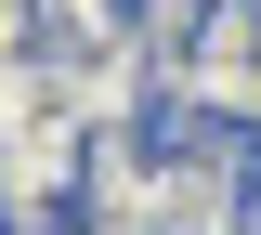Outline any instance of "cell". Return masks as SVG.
Wrapping results in <instances>:
<instances>
[{
	"label": "cell",
	"instance_id": "6da1fadb",
	"mask_svg": "<svg viewBox=\"0 0 261 235\" xmlns=\"http://www.w3.org/2000/svg\"><path fill=\"white\" fill-rule=\"evenodd\" d=\"M130 0H27V53L39 66H79V53H118Z\"/></svg>",
	"mask_w": 261,
	"mask_h": 235
},
{
	"label": "cell",
	"instance_id": "7a4b0ae2",
	"mask_svg": "<svg viewBox=\"0 0 261 235\" xmlns=\"http://www.w3.org/2000/svg\"><path fill=\"white\" fill-rule=\"evenodd\" d=\"M27 118H53V66H39V53H27V39H13V27H0V144H13V131H27Z\"/></svg>",
	"mask_w": 261,
	"mask_h": 235
},
{
	"label": "cell",
	"instance_id": "3957f363",
	"mask_svg": "<svg viewBox=\"0 0 261 235\" xmlns=\"http://www.w3.org/2000/svg\"><path fill=\"white\" fill-rule=\"evenodd\" d=\"M196 13H209V0H130V39H144V53H170Z\"/></svg>",
	"mask_w": 261,
	"mask_h": 235
},
{
	"label": "cell",
	"instance_id": "277c9868",
	"mask_svg": "<svg viewBox=\"0 0 261 235\" xmlns=\"http://www.w3.org/2000/svg\"><path fill=\"white\" fill-rule=\"evenodd\" d=\"M222 118H235V131L261 144V53H248V79H235V92H222Z\"/></svg>",
	"mask_w": 261,
	"mask_h": 235
}]
</instances>
